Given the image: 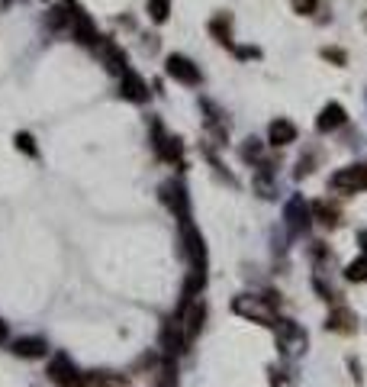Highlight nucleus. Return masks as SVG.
<instances>
[{"instance_id":"12","label":"nucleus","mask_w":367,"mask_h":387,"mask_svg":"<svg viewBox=\"0 0 367 387\" xmlns=\"http://www.w3.org/2000/svg\"><path fill=\"white\" fill-rule=\"evenodd\" d=\"M123 97L132 100V104H146V100H148V85L129 68L123 71Z\"/></svg>"},{"instance_id":"23","label":"nucleus","mask_w":367,"mask_h":387,"mask_svg":"<svg viewBox=\"0 0 367 387\" xmlns=\"http://www.w3.org/2000/svg\"><path fill=\"white\" fill-rule=\"evenodd\" d=\"M293 4V10H297V13H303V16H310V13H316V0H290Z\"/></svg>"},{"instance_id":"18","label":"nucleus","mask_w":367,"mask_h":387,"mask_svg":"<svg viewBox=\"0 0 367 387\" xmlns=\"http://www.w3.org/2000/svg\"><path fill=\"white\" fill-rule=\"evenodd\" d=\"M146 10H148V20L152 23H168V16H171V0H148Z\"/></svg>"},{"instance_id":"2","label":"nucleus","mask_w":367,"mask_h":387,"mask_svg":"<svg viewBox=\"0 0 367 387\" xmlns=\"http://www.w3.org/2000/svg\"><path fill=\"white\" fill-rule=\"evenodd\" d=\"M177 320H180V329H184L187 342H194V339L200 336V329H203V320H207V303L190 300L187 297V307H184V313H180Z\"/></svg>"},{"instance_id":"15","label":"nucleus","mask_w":367,"mask_h":387,"mask_svg":"<svg viewBox=\"0 0 367 387\" xmlns=\"http://www.w3.org/2000/svg\"><path fill=\"white\" fill-rule=\"evenodd\" d=\"M13 352L20 355V359H42V355H45V342H42V339H16Z\"/></svg>"},{"instance_id":"9","label":"nucleus","mask_w":367,"mask_h":387,"mask_svg":"<svg viewBox=\"0 0 367 387\" xmlns=\"http://www.w3.org/2000/svg\"><path fill=\"white\" fill-rule=\"evenodd\" d=\"M345 120H348V113H345V107L341 104H326L322 110H319V116H316V129L319 133H335L339 126H345Z\"/></svg>"},{"instance_id":"24","label":"nucleus","mask_w":367,"mask_h":387,"mask_svg":"<svg viewBox=\"0 0 367 387\" xmlns=\"http://www.w3.org/2000/svg\"><path fill=\"white\" fill-rule=\"evenodd\" d=\"M242 155H245V158H258V155H261V146H258V139H248V142H245Z\"/></svg>"},{"instance_id":"25","label":"nucleus","mask_w":367,"mask_h":387,"mask_svg":"<svg viewBox=\"0 0 367 387\" xmlns=\"http://www.w3.org/2000/svg\"><path fill=\"white\" fill-rule=\"evenodd\" d=\"M322 58H332V62L345 65V52H341V49H322Z\"/></svg>"},{"instance_id":"26","label":"nucleus","mask_w":367,"mask_h":387,"mask_svg":"<svg viewBox=\"0 0 367 387\" xmlns=\"http://www.w3.org/2000/svg\"><path fill=\"white\" fill-rule=\"evenodd\" d=\"M358 239H361V246H364V255H367V229H364V232H361Z\"/></svg>"},{"instance_id":"14","label":"nucleus","mask_w":367,"mask_h":387,"mask_svg":"<svg viewBox=\"0 0 367 387\" xmlns=\"http://www.w3.org/2000/svg\"><path fill=\"white\" fill-rule=\"evenodd\" d=\"M158 155L165 158V162H180V155H184V146H180V139L177 136H161L158 133Z\"/></svg>"},{"instance_id":"11","label":"nucleus","mask_w":367,"mask_h":387,"mask_svg":"<svg viewBox=\"0 0 367 387\" xmlns=\"http://www.w3.org/2000/svg\"><path fill=\"white\" fill-rule=\"evenodd\" d=\"M278 332H280V342H284V352H287V355H300V352L306 349V332L297 329L290 320L278 323Z\"/></svg>"},{"instance_id":"20","label":"nucleus","mask_w":367,"mask_h":387,"mask_svg":"<svg viewBox=\"0 0 367 387\" xmlns=\"http://www.w3.org/2000/svg\"><path fill=\"white\" fill-rule=\"evenodd\" d=\"M229 23H232V20H229L226 13H219L213 23H209V33H213L222 45H232V33H229Z\"/></svg>"},{"instance_id":"3","label":"nucleus","mask_w":367,"mask_h":387,"mask_svg":"<svg viewBox=\"0 0 367 387\" xmlns=\"http://www.w3.org/2000/svg\"><path fill=\"white\" fill-rule=\"evenodd\" d=\"M284 219H287V229H290L293 236H303L312 223V207H306L303 197H290V204H287V210H284Z\"/></svg>"},{"instance_id":"10","label":"nucleus","mask_w":367,"mask_h":387,"mask_svg":"<svg viewBox=\"0 0 367 387\" xmlns=\"http://www.w3.org/2000/svg\"><path fill=\"white\" fill-rule=\"evenodd\" d=\"M161 345H165L168 355H180L190 345L184 329H180V320H168L165 323V329H161Z\"/></svg>"},{"instance_id":"17","label":"nucleus","mask_w":367,"mask_h":387,"mask_svg":"<svg viewBox=\"0 0 367 387\" xmlns=\"http://www.w3.org/2000/svg\"><path fill=\"white\" fill-rule=\"evenodd\" d=\"M71 20H75V16H71V10H68V7H52V10H49V16H45V23H49L52 33H58V29H68V26H71Z\"/></svg>"},{"instance_id":"6","label":"nucleus","mask_w":367,"mask_h":387,"mask_svg":"<svg viewBox=\"0 0 367 387\" xmlns=\"http://www.w3.org/2000/svg\"><path fill=\"white\" fill-rule=\"evenodd\" d=\"M165 71L174 77V81H180V85H190V87L200 85V68H197L187 55H168Z\"/></svg>"},{"instance_id":"7","label":"nucleus","mask_w":367,"mask_h":387,"mask_svg":"<svg viewBox=\"0 0 367 387\" xmlns=\"http://www.w3.org/2000/svg\"><path fill=\"white\" fill-rule=\"evenodd\" d=\"M332 187L341 190V194L367 190V165H358V168H341L339 175H332Z\"/></svg>"},{"instance_id":"13","label":"nucleus","mask_w":367,"mask_h":387,"mask_svg":"<svg viewBox=\"0 0 367 387\" xmlns=\"http://www.w3.org/2000/svg\"><path fill=\"white\" fill-rule=\"evenodd\" d=\"M268 142L270 146H290V142H297V126L280 116V120H274L268 126Z\"/></svg>"},{"instance_id":"19","label":"nucleus","mask_w":367,"mask_h":387,"mask_svg":"<svg viewBox=\"0 0 367 387\" xmlns=\"http://www.w3.org/2000/svg\"><path fill=\"white\" fill-rule=\"evenodd\" d=\"M312 213H316V219H319L322 226H339V210H335L332 204H326V200L312 204Z\"/></svg>"},{"instance_id":"8","label":"nucleus","mask_w":367,"mask_h":387,"mask_svg":"<svg viewBox=\"0 0 367 387\" xmlns=\"http://www.w3.org/2000/svg\"><path fill=\"white\" fill-rule=\"evenodd\" d=\"M49 374H52V381H55L58 387H90L87 384V374L75 371L68 359H55V361H52Z\"/></svg>"},{"instance_id":"4","label":"nucleus","mask_w":367,"mask_h":387,"mask_svg":"<svg viewBox=\"0 0 367 387\" xmlns=\"http://www.w3.org/2000/svg\"><path fill=\"white\" fill-rule=\"evenodd\" d=\"M232 310L242 313V317H248V320H255V323L274 326V323H270V320H274V310H270L268 300H258V297H239V300L232 303Z\"/></svg>"},{"instance_id":"21","label":"nucleus","mask_w":367,"mask_h":387,"mask_svg":"<svg viewBox=\"0 0 367 387\" xmlns=\"http://www.w3.org/2000/svg\"><path fill=\"white\" fill-rule=\"evenodd\" d=\"M345 278L354 284H364L367 281V255H361L358 261H351V265L345 268Z\"/></svg>"},{"instance_id":"1","label":"nucleus","mask_w":367,"mask_h":387,"mask_svg":"<svg viewBox=\"0 0 367 387\" xmlns=\"http://www.w3.org/2000/svg\"><path fill=\"white\" fill-rule=\"evenodd\" d=\"M184 246H187V255H190V268H194L197 275H207V246H203V236L197 232V226L190 219H184Z\"/></svg>"},{"instance_id":"5","label":"nucleus","mask_w":367,"mask_h":387,"mask_svg":"<svg viewBox=\"0 0 367 387\" xmlns=\"http://www.w3.org/2000/svg\"><path fill=\"white\" fill-rule=\"evenodd\" d=\"M161 200H165L168 207L174 210V217L184 223V219H190V207H187V190H184V184L180 181H165L161 184Z\"/></svg>"},{"instance_id":"22","label":"nucleus","mask_w":367,"mask_h":387,"mask_svg":"<svg viewBox=\"0 0 367 387\" xmlns=\"http://www.w3.org/2000/svg\"><path fill=\"white\" fill-rule=\"evenodd\" d=\"M16 148H20L23 155H35L39 148H35V139L29 133H16Z\"/></svg>"},{"instance_id":"16","label":"nucleus","mask_w":367,"mask_h":387,"mask_svg":"<svg viewBox=\"0 0 367 387\" xmlns=\"http://www.w3.org/2000/svg\"><path fill=\"white\" fill-rule=\"evenodd\" d=\"M326 326L332 332H345V336H348V332H354V313H351V310H335Z\"/></svg>"},{"instance_id":"27","label":"nucleus","mask_w":367,"mask_h":387,"mask_svg":"<svg viewBox=\"0 0 367 387\" xmlns=\"http://www.w3.org/2000/svg\"><path fill=\"white\" fill-rule=\"evenodd\" d=\"M0 339H7V323H0Z\"/></svg>"}]
</instances>
